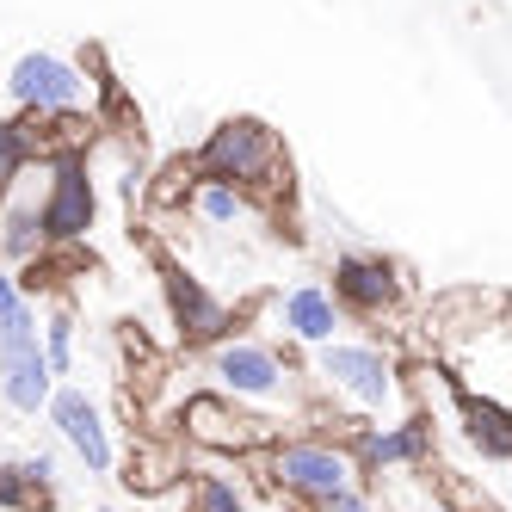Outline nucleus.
<instances>
[{
  "label": "nucleus",
  "mask_w": 512,
  "mask_h": 512,
  "mask_svg": "<svg viewBox=\"0 0 512 512\" xmlns=\"http://www.w3.org/2000/svg\"><path fill=\"white\" fill-rule=\"evenodd\" d=\"M309 395H315L309 420H315L321 438H352L364 426H389L401 414H414L408 371H401V358L383 352L377 340H327V346H315Z\"/></svg>",
  "instance_id": "nucleus-1"
},
{
  "label": "nucleus",
  "mask_w": 512,
  "mask_h": 512,
  "mask_svg": "<svg viewBox=\"0 0 512 512\" xmlns=\"http://www.w3.org/2000/svg\"><path fill=\"white\" fill-rule=\"evenodd\" d=\"M210 377H216V395H229L235 408H247L253 420H290L303 426L309 420V377L290 364L272 340H253V334H229L223 346H210Z\"/></svg>",
  "instance_id": "nucleus-2"
},
{
  "label": "nucleus",
  "mask_w": 512,
  "mask_h": 512,
  "mask_svg": "<svg viewBox=\"0 0 512 512\" xmlns=\"http://www.w3.org/2000/svg\"><path fill=\"white\" fill-rule=\"evenodd\" d=\"M192 173L247 192L260 210H278L290 198V149H284V136L266 118H247V112L210 124V136L192 149Z\"/></svg>",
  "instance_id": "nucleus-3"
},
{
  "label": "nucleus",
  "mask_w": 512,
  "mask_h": 512,
  "mask_svg": "<svg viewBox=\"0 0 512 512\" xmlns=\"http://www.w3.org/2000/svg\"><path fill=\"white\" fill-rule=\"evenodd\" d=\"M247 463H260V482L290 506V512H315L321 500H334L340 488H358L364 469L352 457L346 438H321V432H278L266 451H253Z\"/></svg>",
  "instance_id": "nucleus-4"
},
{
  "label": "nucleus",
  "mask_w": 512,
  "mask_h": 512,
  "mask_svg": "<svg viewBox=\"0 0 512 512\" xmlns=\"http://www.w3.org/2000/svg\"><path fill=\"white\" fill-rule=\"evenodd\" d=\"M179 445L186 451H204V457H253V451H266L278 426L266 420H253L247 408H235L229 395H216V389H198L179 401Z\"/></svg>",
  "instance_id": "nucleus-5"
},
{
  "label": "nucleus",
  "mask_w": 512,
  "mask_h": 512,
  "mask_svg": "<svg viewBox=\"0 0 512 512\" xmlns=\"http://www.w3.org/2000/svg\"><path fill=\"white\" fill-rule=\"evenodd\" d=\"M7 99L13 112H93L99 81H87V68L56 50H25L7 68Z\"/></svg>",
  "instance_id": "nucleus-6"
},
{
  "label": "nucleus",
  "mask_w": 512,
  "mask_h": 512,
  "mask_svg": "<svg viewBox=\"0 0 512 512\" xmlns=\"http://www.w3.org/2000/svg\"><path fill=\"white\" fill-rule=\"evenodd\" d=\"M50 395H56V371L38 340V309H25L0 327V401L25 420H38L50 408Z\"/></svg>",
  "instance_id": "nucleus-7"
},
{
  "label": "nucleus",
  "mask_w": 512,
  "mask_h": 512,
  "mask_svg": "<svg viewBox=\"0 0 512 512\" xmlns=\"http://www.w3.org/2000/svg\"><path fill=\"white\" fill-rule=\"evenodd\" d=\"M327 297L340 303V315H358V321H383L408 303V278L389 253H364V247H346L334 253V290Z\"/></svg>",
  "instance_id": "nucleus-8"
},
{
  "label": "nucleus",
  "mask_w": 512,
  "mask_h": 512,
  "mask_svg": "<svg viewBox=\"0 0 512 512\" xmlns=\"http://www.w3.org/2000/svg\"><path fill=\"white\" fill-rule=\"evenodd\" d=\"M445 377L469 395H488L512 408V315L475 327L457 346H445Z\"/></svg>",
  "instance_id": "nucleus-9"
},
{
  "label": "nucleus",
  "mask_w": 512,
  "mask_h": 512,
  "mask_svg": "<svg viewBox=\"0 0 512 512\" xmlns=\"http://www.w3.org/2000/svg\"><path fill=\"white\" fill-rule=\"evenodd\" d=\"M93 216H99V186H93V167H87V161H50L44 204H38V223H44L50 253L81 247V241L93 235Z\"/></svg>",
  "instance_id": "nucleus-10"
},
{
  "label": "nucleus",
  "mask_w": 512,
  "mask_h": 512,
  "mask_svg": "<svg viewBox=\"0 0 512 512\" xmlns=\"http://www.w3.org/2000/svg\"><path fill=\"white\" fill-rule=\"evenodd\" d=\"M161 297H167V315H173V327H179V340H186V346L210 352V346H223L229 334H241V327H235V303H223L186 266H167L161 272Z\"/></svg>",
  "instance_id": "nucleus-11"
},
{
  "label": "nucleus",
  "mask_w": 512,
  "mask_h": 512,
  "mask_svg": "<svg viewBox=\"0 0 512 512\" xmlns=\"http://www.w3.org/2000/svg\"><path fill=\"white\" fill-rule=\"evenodd\" d=\"M50 426H56V438L68 451H75V463L87 469V475H112L118 469V445H112V426H105V414H99V401L87 395V389H75V383H62L56 395H50Z\"/></svg>",
  "instance_id": "nucleus-12"
},
{
  "label": "nucleus",
  "mask_w": 512,
  "mask_h": 512,
  "mask_svg": "<svg viewBox=\"0 0 512 512\" xmlns=\"http://www.w3.org/2000/svg\"><path fill=\"white\" fill-rule=\"evenodd\" d=\"M358 469H364V482H371L377 469H426L432 463V420L414 408V414H401L389 426H364L346 438Z\"/></svg>",
  "instance_id": "nucleus-13"
},
{
  "label": "nucleus",
  "mask_w": 512,
  "mask_h": 512,
  "mask_svg": "<svg viewBox=\"0 0 512 512\" xmlns=\"http://www.w3.org/2000/svg\"><path fill=\"white\" fill-rule=\"evenodd\" d=\"M186 469H192L186 445H179L173 432H136L130 451L118 457V482L136 500H161V494H173L179 482H186Z\"/></svg>",
  "instance_id": "nucleus-14"
},
{
  "label": "nucleus",
  "mask_w": 512,
  "mask_h": 512,
  "mask_svg": "<svg viewBox=\"0 0 512 512\" xmlns=\"http://www.w3.org/2000/svg\"><path fill=\"white\" fill-rule=\"evenodd\" d=\"M340 327H346V315H340V303L327 297V284H297V290H284L278 297V334L290 340V346H327V340H340Z\"/></svg>",
  "instance_id": "nucleus-15"
},
{
  "label": "nucleus",
  "mask_w": 512,
  "mask_h": 512,
  "mask_svg": "<svg viewBox=\"0 0 512 512\" xmlns=\"http://www.w3.org/2000/svg\"><path fill=\"white\" fill-rule=\"evenodd\" d=\"M451 389V408H457V432L469 451H482L488 463H512V408L506 401H488V395H469L445 377Z\"/></svg>",
  "instance_id": "nucleus-16"
},
{
  "label": "nucleus",
  "mask_w": 512,
  "mask_h": 512,
  "mask_svg": "<svg viewBox=\"0 0 512 512\" xmlns=\"http://www.w3.org/2000/svg\"><path fill=\"white\" fill-rule=\"evenodd\" d=\"M38 161H87L99 142V112H19Z\"/></svg>",
  "instance_id": "nucleus-17"
},
{
  "label": "nucleus",
  "mask_w": 512,
  "mask_h": 512,
  "mask_svg": "<svg viewBox=\"0 0 512 512\" xmlns=\"http://www.w3.org/2000/svg\"><path fill=\"white\" fill-rule=\"evenodd\" d=\"M186 210L198 216L204 229H216V235H235L241 223H253V216H266V210L253 204L247 192L223 186V179H198V186H192V198H186Z\"/></svg>",
  "instance_id": "nucleus-18"
},
{
  "label": "nucleus",
  "mask_w": 512,
  "mask_h": 512,
  "mask_svg": "<svg viewBox=\"0 0 512 512\" xmlns=\"http://www.w3.org/2000/svg\"><path fill=\"white\" fill-rule=\"evenodd\" d=\"M426 494L445 506V512H500L494 506V494L475 482V475H463V469H451V463H426Z\"/></svg>",
  "instance_id": "nucleus-19"
},
{
  "label": "nucleus",
  "mask_w": 512,
  "mask_h": 512,
  "mask_svg": "<svg viewBox=\"0 0 512 512\" xmlns=\"http://www.w3.org/2000/svg\"><path fill=\"white\" fill-rule=\"evenodd\" d=\"M31 167H38V155H31V130H25L19 112H7L0 118V198H7Z\"/></svg>",
  "instance_id": "nucleus-20"
},
{
  "label": "nucleus",
  "mask_w": 512,
  "mask_h": 512,
  "mask_svg": "<svg viewBox=\"0 0 512 512\" xmlns=\"http://www.w3.org/2000/svg\"><path fill=\"white\" fill-rule=\"evenodd\" d=\"M38 340H44L50 371H56V377H75V309L50 303V309L38 315Z\"/></svg>",
  "instance_id": "nucleus-21"
},
{
  "label": "nucleus",
  "mask_w": 512,
  "mask_h": 512,
  "mask_svg": "<svg viewBox=\"0 0 512 512\" xmlns=\"http://www.w3.org/2000/svg\"><path fill=\"white\" fill-rule=\"evenodd\" d=\"M192 186H198V173H192V155H173L149 186H142V198H149V210H186V198H192Z\"/></svg>",
  "instance_id": "nucleus-22"
},
{
  "label": "nucleus",
  "mask_w": 512,
  "mask_h": 512,
  "mask_svg": "<svg viewBox=\"0 0 512 512\" xmlns=\"http://www.w3.org/2000/svg\"><path fill=\"white\" fill-rule=\"evenodd\" d=\"M50 500H56V488H38L19 469V457L0 463V512H50Z\"/></svg>",
  "instance_id": "nucleus-23"
},
{
  "label": "nucleus",
  "mask_w": 512,
  "mask_h": 512,
  "mask_svg": "<svg viewBox=\"0 0 512 512\" xmlns=\"http://www.w3.org/2000/svg\"><path fill=\"white\" fill-rule=\"evenodd\" d=\"M186 512H247V494L229 482V475H192Z\"/></svg>",
  "instance_id": "nucleus-24"
},
{
  "label": "nucleus",
  "mask_w": 512,
  "mask_h": 512,
  "mask_svg": "<svg viewBox=\"0 0 512 512\" xmlns=\"http://www.w3.org/2000/svg\"><path fill=\"white\" fill-rule=\"evenodd\" d=\"M19 469H25L38 488H56V451H25V457H19Z\"/></svg>",
  "instance_id": "nucleus-25"
},
{
  "label": "nucleus",
  "mask_w": 512,
  "mask_h": 512,
  "mask_svg": "<svg viewBox=\"0 0 512 512\" xmlns=\"http://www.w3.org/2000/svg\"><path fill=\"white\" fill-rule=\"evenodd\" d=\"M315 512H371V488H364V482L358 488H340L334 500H321Z\"/></svg>",
  "instance_id": "nucleus-26"
},
{
  "label": "nucleus",
  "mask_w": 512,
  "mask_h": 512,
  "mask_svg": "<svg viewBox=\"0 0 512 512\" xmlns=\"http://www.w3.org/2000/svg\"><path fill=\"white\" fill-rule=\"evenodd\" d=\"M99 512H118V506H99Z\"/></svg>",
  "instance_id": "nucleus-27"
}]
</instances>
